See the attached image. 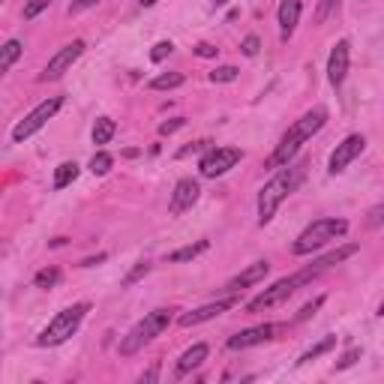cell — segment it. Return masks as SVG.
<instances>
[{
  "label": "cell",
  "mask_w": 384,
  "mask_h": 384,
  "mask_svg": "<svg viewBox=\"0 0 384 384\" xmlns=\"http://www.w3.org/2000/svg\"><path fill=\"white\" fill-rule=\"evenodd\" d=\"M360 246L358 243H349V246H340V250H333V252H327V255H322V259H315L309 268H304V270H297V273H291V277H286V279H279V282H273L270 288H264V295H259V297H252L250 304H246V313H261V309H270V306H277V304H282V300H288L295 291L300 288V286H306V282H313L318 273H324L327 268H333V264H340V261H345V259H351L354 252H358Z\"/></svg>",
  "instance_id": "6da1fadb"
},
{
  "label": "cell",
  "mask_w": 384,
  "mask_h": 384,
  "mask_svg": "<svg viewBox=\"0 0 384 384\" xmlns=\"http://www.w3.org/2000/svg\"><path fill=\"white\" fill-rule=\"evenodd\" d=\"M306 168H309L306 159L288 162V166H282L277 175H273L268 184L261 186V192H259V225H268L270 219L277 216V210H279L282 201H286L291 192H295L300 184H304Z\"/></svg>",
  "instance_id": "7a4b0ae2"
},
{
  "label": "cell",
  "mask_w": 384,
  "mask_h": 384,
  "mask_svg": "<svg viewBox=\"0 0 384 384\" xmlns=\"http://www.w3.org/2000/svg\"><path fill=\"white\" fill-rule=\"evenodd\" d=\"M327 123V108L324 105H315V108H309V112L300 117V121H295L288 126V132L279 139L277 144V150L270 153V159H268V168H282V166H288L291 159L297 157V150L304 148V144L313 139L315 132H322V126Z\"/></svg>",
  "instance_id": "3957f363"
},
{
  "label": "cell",
  "mask_w": 384,
  "mask_h": 384,
  "mask_svg": "<svg viewBox=\"0 0 384 384\" xmlns=\"http://www.w3.org/2000/svg\"><path fill=\"white\" fill-rule=\"evenodd\" d=\"M87 313H90V304H72L67 309H60V313L45 324V331L36 336V345H40V349H54V345L67 342L69 336L78 333V327L85 322Z\"/></svg>",
  "instance_id": "277c9868"
},
{
  "label": "cell",
  "mask_w": 384,
  "mask_h": 384,
  "mask_svg": "<svg viewBox=\"0 0 384 384\" xmlns=\"http://www.w3.org/2000/svg\"><path fill=\"white\" fill-rule=\"evenodd\" d=\"M349 232V222L345 219H333V216H324V219H315V222H309L304 232L297 234V241L291 243V252L295 255H309L315 250H322L336 237H342Z\"/></svg>",
  "instance_id": "5b68a950"
},
{
  "label": "cell",
  "mask_w": 384,
  "mask_h": 384,
  "mask_svg": "<svg viewBox=\"0 0 384 384\" xmlns=\"http://www.w3.org/2000/svg\"><path fill=\"white\" fill-rule=\"evenodd\" d=\"M171 313H175V309H153V313H148V315H144L141 322L135 324L132 331L121 340V345H117V351H121L123 358H130V354L141 351L144 345L153 342V340H157V336H159V333L171 324Z\"/></svg>",
  "instance_id": "8992f818"
},
{
  "label": "cell",
  "mask_w": 384,
  "mask_h": 384,
  "mask_svg": "<svg viewBox=\"0 0 384 384\" xmlns=\"http://www.w3.org/2000/svg\"><path fill=\"white\" fill-rule=\"evenodd\" d=\"M60 108H63V96H49V99H42V103L36 105L30 114H24V121H18V123L12 126V141H15V144L27 141L33 132H40L42 126L60 112Z\"/></svg>",
  "instance_id": "52a82bcc"
},
{
  "label": "cell",
  "mask_w": 384,
  "mask_h": 384,
  "mask_svg": "<svg viewBox=\"0 0 384 384\" xmlns=\"http://www.w3.org/2000/svg\"><path fill=\"white\" fill-rule=\"evenodd\" d=\"M243 159V150L241 148H210L204 157H201L198 162V171H201V177H222L228 175L237 162Z\"/></svg>",
  "instance_id": "ba28073f"
},
{
  "label": "cell",
  "mask_w": 384,
  "mask_h": 384,
  "mask_svg": "<svg viewBox=\"0 0 384 384\" xmlns=\"http://www.w3.org/2000/svg\"><path fill=\"white\" fill-rule=\"evenodd\" d=\"M363 148H367V139H363L360 132H351L349 139H342V141L333 148L331 162H327V171H331V175H342V171L349 168L351 162L363 153Z\"/></svg>",
  "instance_id": "9c48e42d"
},
{
  "label": "cell",
  "mask_w": 384,
  "mask_h": 384,
  "mask_svg": "<svg viewBox=\"0 0 384 384\" xmlns=\"http://www.w3.org/2000/svg\"><path fill=\"white\" fill-rule=\"evenodd\" d=\"M85 49H87L85 40H72L69 45H63V49L49 60V67H45V72L40 76V81H58L63 72L72 69V63H76L81 54H85Z\"/></svg>",
  "instance_id": "30bf717a"
},
{
  "label": "cell",
  "mask_w": 384,
  "mask_h": 384,
  "mask_svg": "<svg viewBox=\"0 0 384 384\" xmlns=\"http://www.w3.org/2000/svg\"><path fill=\"white\" fill-rule=\"evenodd\" d=\"M279 331V324H255V327H246V331L228 336L225 349L228 351H243V349H252V345H261L273 340V333Z\"/></svg>",
  "instance_id": "8fae6325"
},
{
  "label": "cell",
  "mask_w": 384,
  "mask_h": 384,
  "mask_svg": "<svg viewBox=\"0 0 384 384\" xmlns=\"http://www.w3.org/2000/svg\"><path fill=\"white\" fill-rule=\"evenodd\" d=\"M232 306H237V297L234 295H228L222 300H213V304H204V306H198V309H192V313H184L180 315V327H195L201 322H210V318H219L222 313H228Z\"/></svg>",
  "instance_id": "7c38bea8"
},
{
  "label": "cell",
  "mask_w": 384,
  "mask_h": 384,
  "mask_svg": "<svg viewBox=\"0 0 384 384\" xmlns=\"http://www.w3.org/2000/svg\"><path fill=\"white\" fill-rule=\"evenodd\" d=\"M201 195V186H198V180H192V177H180L177 184H175V192H171V201H168V210H171V216H180V213H186V210L195 204Z\"/></svg>",
  "instance_id": "4fadbf2b"
},
{
  "label": "cell",
  "mask_w": 384,
  "mask_h": 384,
  "mask_svg": "<svg viewBox=\"0 0 384 384\" xmlns=\"http://www.w3.org/2000/svg\"><path fill=\"white\" fill-rule=\"evenodd\" d=\"M349 63H351V45L349 40H340L333 45L331 58H327V81H331L333 87H340L345 76H349Z\"/></svg>",
  "instance_id": "5bb4252c"
},
{
  "label": "cell",
  "mask_w": 384,
  "mask_h": 384,
  "mask_svg": "<svg viewBox=\"0 0 384 384\" xmlns=\"http://www.w3.org/2000/svg\"><path fill=\"white\" fill-rule=\"evenodd\" d=\"M300 12H304V0H282L279 3V12H277V21H279V40L288 42L295 36L297 24H300Z\"/></svg>",
  "instance_id": "9a60e30c"
},
{
  "label": "cell",
  "mask_w": 384,
  "mask_h": 384,
  "mask_svg": "<svg viewBox=\"0 0 384 384\" xmlns=\"http://www.w3.org/2000/svg\"><path fill=\"white\" fill-rule=\"evenodd\" d=\"M268 273H270V261H255L246 270L237 273V277L228 279L225 282V291H228V295H237L241 288H250V286H255V282H261Z\"/></svg>",
  "instance_id": "2e32d148"
},
{
  "label": "cell",
  "mask_w": 384,
  "mask_h": 384,
  "mask_svg": "<svg viewBox=\"0 0 384 384\" xmlns=\"http://www.w3.org/2000/svg\"><path fill=\"white\" fill-rule=\"evenodd\" d=\"M207 342H195L192 349H186L184 354H180V360H177V376H189L192 369H198L201 363L207 360Z\"/></svg>",
  "instance_id": "e0dca14e"
},
{
  "label": "cell",
  "mask_w": 384,
  "mask_h": 384,
  "mask_svg": "<svg viewBox=\"0 0 384 384\" xmlns=\"http://www.w3.org/2000/svg\"><path fill=\"white\" fill-rule=\"evenodd\" d=\"M207 250H210V241H195V243H189V246H180V250L168 252V255H166V261H168V264L192 261V259H198V255H201V252H207Z\"/></svg>",
  "instance_id": "ac0fdd59"
},
{
  "label": "cell",
  "mask_w": 384,
  "mask_h": 384,
  "mask_svg": "<svg viewBox=\"0 0 384 384\" xmlns=\"http://www.w3.org/2000/svg\"><path fill=\"white\" fill-rule=\"evenodd\" d=\"M21 54H24L21 40H9L3 49H0V72H9V69H12V63L21 58Z\"/></svg>",
  "instance_id": "d6986e66"
},
{
  "label": "cell",
  "mask_w": 384,
  "mask_h": 384,
  "mask_svg": "<svg viewBox=\"0 0 384 384\" xmlns=\"http://www.w3.org/2000/svg\"><path fill=\"white\" fill-rule=\"evenodd\" d=\"M78 171L81 168L76 166V162H60V166L54 168V189H67L72 180L78 177Z\"/></svg>",
  "instance_id": "ffe728a7"
},
{
  "label": "cell",
  "mask_w": 384,
  "mask_h": 384,
  "mask_svg": "<svg viewBox=\"0 0 384 384\" xmlns=\"http://www.w3.org/2000/svg\"><path fill=\"white\" fill-rule=\"evenodd\" d=\"M114 132H117V123L112 117H99L94 123V144H108L114 139Z\"/></svg>",
  "instance_id": "44dd1931"
},
{
  "label": "cell",
  "mask_w": 384,
  "mask_h": 384,
  "mask_svg": "<svg viewBox=\"0 0 384 384\" xmlns=\"http://www.w3.org/2000/svg\"><path fill=\"white\" fill-rule=\"evenodd\" d=\"M331 349H336V336H324L322 342H315L313 349H306L304 354H300V360H297V367H304V363L309 360H315V358H322V354H327Z\"/></svg>",
  "instance_id": "7402d4cb"
},
{
  "label": "cell",
  "mask_w": 384,
  "mask_h": 384,
  "mask_svg": "<svg viewBox=\"0 0 384 384\" xmlns=\"http://www.w3.org/2000/svg\"><path fill=\"white\" fill-rule=\"evenodd\" d=\"M184 72H162V76H157L150 81V90H175L184 85Z\"/></svg>",
  "instance_id": "603a6c76"
},
{
  "label": "cell",
  "mask_w": 384,
  "mask_h": 384,
  "mask_svg": "<svg viewBox=\"0 0 384 384\" xmlns=\"http://www.w3.org/2000/svg\"><path fill=\"white\" fill-rule=\"evenodd\" d=\"M112 166H114V157H112V153H105V150L94 153V159H90V171H94L96 177L108 175V171H112Z\"/></svg>",
  "instance_id": "cb8c5ba5"
},
{
  "label": "cell",
  "mask_w": 384,
  "mask_h": 384,
  "mask_svg": "<svg viewBox=\"0 0 384 384\" xmlns=\"http://www.w3.org/2000/svg\"><path fill=\"white\" fill-rule=\"evenodd\" d=\"M60 282V270L58 268H45V270H40L33 277V286L36 288H54Z\"/></svg>",
  "instance_id": "d4e9b609"
},
{
  "label": "cell",
  "mask_w": 384,
  "mask_h": 384,
  "mask_svg": "<svg viewBox=\"0 0 384 384\" xmlns=\"http://www.w3.org/2000/svg\"><path fill=\"white\" fill-rule=\"evenodd\" d=\"M237 76H241L237 67H216L210 72V81H213V85H228V81H237Z\"/></svg>",
  "instance_id": "484cf974"
},
{
  "label": "cell",
  "mask_w": 384,
  "mask_h": 384,
  "mask_svg": "<svg viewBox=\"0 0 384 384\" xmlns=\"http://www.w3.org/2000/svg\"><path fill=\"white\" fill-rule=\"evenodd\" d=\"M336 9H340V0H318L315 6V24H324L327 18H331Z\"/></svg>",
  "instance_id": "4316f807"
},
{
  "label": "cell",
  "mask_w": 384,
  "mask_h": 384,
  "mask_svg": "<svg viewBox=\"0 0 384 384\" xmlns=\"http://www.w3.org/2000/svg\"><path fill=\"white\" fill-rule=\"evenodd\" d=\"M171 51H175V42L162 40V42H157V45H153V49H150V60H153V63H162V60H166Z\"/></svg>",
  "instance_id": "83f0119b"
},
{
  "label": "cell",
  "mask_w": 384,
  "mask_h": 384,
  "mask_svg": "<svg viewBox=\"0 0 384 384\" xmlns=\"http://www.w3.org/2000/svg\"><path fill=\"white\" fill-rule=\"evenodd\" d=\"M259 49H261V40L255 33H250L246 36V40L241 42V51L246 54V58H255V54H259Z\"/></svg>",
  "instance_id": "f1b7e54d"
},
{
  "label": "cell",
  "mask_w": 384,
  "mask_h": 384,
  "mask_svg": "<svg viewBox=\"0 0 384 384\" xmlns=\"http://www.w3.org/2000/svg\"><path fill=\"white\" fill-rule=\"evenodd\" d=\"M49 6H51V0H30V3L24 6V18L30 21V18H36L42 9H49Z\"/></svg>",
  "instance_id": "f546056e"
},
{
  "label": "cell",
  "mask_w": 384,
  "mask_h": 384,
  "mask_svg": "<svg viewBox=\"0 0 384 384\" xmlns=\"http://www.w3.org/2000/svg\"><path fill=\"white\" fill-rule=\"evenodd\" d=\"M360 349H349V351H345L342 354V358H340V363H336V369H349V367H354V363H358L360 360Z\"/></svg>",
  "instance_id": "4dcf8cb0"
},
{
  "label": "cell",
  "mask_w": 384,
  "mask_h": 384,
  "mask_svg": "<svg viewBox=\"0 0 384 384\" xmlns=\"http://www.w3.org/2000/svg\"><path fill=\"white\" fill-rule=\"evenodd\" d=\"M198 150H210V141L204 139V141H192L189 148H180L177 150V159H186V157H192V153H198Z\"/></svg>",
  "instance_id": "1f68e13d"
},
{
  "label": "cell",
  "mask_w": 384,
  "mask_h": 384,
  "mask_svg": "<svg viewBox=\"0 0 384 384\" xmlns=\"http://www.w3.org/2000/svg\"><path fill=\"white\" fill-rule=\"evenodd\" d=\"M184 126H186V117H175V121H166V123H159V135H171V132L184 130Z\"/></svg>",
  "instance_id": "d6a6232c"
},
{
  "label": "cell",
  "mask_w": 384,
  "mask_h": 384,
  "mask_svg": "<svg viewBox=\"0 0 384 384\" xmlns=\"http://www.w3.org/2000/svg\"><path fill=\"white\" fill-rule=\"evenodd\" d=\"M148 270H150V264H148V261H141V264H139V268H135L132 273H126L123 286H132V282H139V279H141V277H144V273H148Z\"/></svg>",
  "instance_id": "836d02e7"
},
{
  "label": "cell",
  "mask_w": 384,
  "mask_h": 384,
  "mask_svg": "<svg viewBox=\"0 0 384 384\" xmlns=\"http://www.w3.org/2000/svg\"><path fill=\"white\" fill-rule=\"evenodd\" d=\"M322 304H324V297H315V300H313V304H306L304 309H300V313H297V318H295V322H306V318H309V315H313V313H315V309H318V306H322Z\"/></svg>",
  "instance_id": "e575fe53"
},
{
  "label": "cell",
  "mask_w": 384,
  "mask_h": 384,
  "mask_svg": "<svg viewBox=\"0 0 384 384\" xmlns=\"http://www.w3.org/2000/svg\"><path fill=\"white\" fill-rule=\"evenodd\" d=\"M192 51H195L198 58H216V54H219V49H213V45H210V42H198Z\"/></svg>",
  "instance_id": "d590c367"
},
{
  "label": "cell",
  "mask_w": 384,
  "mask_h": 384,
  "mask_svg": "<svg viewBox=\"0 0 384 384\" xmlns=\"http://www.w3.org/2000/svg\"><path fill=\"white\" fill-rule=\"evenodd\" d=\"M381 222H384V201L369 210V225H372V228H378Z\"/></svg>",
  "instance_id": "8d00e7d4"
},
{
  "label": "cell",
  "mask_w": 384,
  "mask_h": 384,
  "mask_svg": "<svg viewBox=\"0 0 384 384\" xmlns=\"http://www.w3.org/2000/svg\"><path fill=\"white\" fill-rule=\"evenodd\" d=\"M99 0H76V3L69 6V15H76V12H81V9H90V6H96Z\"/></svg>",
  "instance_id": "74e56055"
},
{
  "label": "cell",
  "mask_w": 384,
  "mask_h": 384,
  "mask_svg": "<svg viewBox=\"0 0 384 384\" xmlns=\"http://www.w3.org/2000/svg\"><path fill=\"white\" fill-rule=\"evenodd\" d=\"M108 259V255L105 252H99L96 255V259H85V261H81V268H94V264H99V261H105Z\"/></svg>",
  "instance_id": "f35d334b"
},
{
  "label": "cell",
  "mask_w": 384,
  "mask_h": 384,
  "mask_svg": "<svg viewBox=\"0 0 384 384\" xmlns=\"http://www.w3.org/2000/svg\"><path fill=\"white\" fill-rule=\"evenodd\" d=\"M157 376H159V363H153V369H150V372H144L141 381H157Z\"/></svg>",
  "instance_id": "ab89813d"
},
{
  "label": "cell",
  "mask_w": 384,
  "mask_h": 384,
  "mask_svg": "<svg viewBox=\"0 0 384 384\" xmlns=\"http://www.w3.org/2000/svg\"><path fill=\"white\" fill-rule=\"evenodd\" d=\"M139 3H141V6H153V3H157V0H139Z\"/></svg>",
  "instance_id": "60d3db41"
},
{
  "label": "cell",
  "mask_w": 384,
  "mask_h": 384,
  "mask_svg": "<svg viewBox=\"0 0 384 384\" xmlns=\"http://www.w3.org/2000/svg\"><path fill=\"white\" fill-rule=\"evenodd\" d=\"M210 3H213V6H225L228 0H210Z\"/></svg>",
  "instance_id": "b9f144b4"
},
{
  "label": "cell",
  "mask_w": 384,
  "mask_h": 384,
  "mask_svg": "<svg viewBox=\"0 0 384 384\" xmlns=\"http://www.w3.org/2000/svg\"><path fill=\"white\" fill-rule=\"evenodd\" d=\"M378 315H384V300H381V306H378Z\"/></svg>",
  "instance_id": "7bdbcfd3"
}]
</instances>
